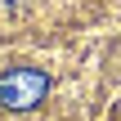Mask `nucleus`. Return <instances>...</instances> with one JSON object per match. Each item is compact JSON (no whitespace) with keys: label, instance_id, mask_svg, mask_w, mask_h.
Returning a JSON list of instances; mask_svg holds the SVG:
<instances>
[{"label":"nucleus","instance_id":"f257e3e1","mask_svg":"<svg viewBox=\"0 0 121 121\" xmlns=\"http://www.w3.org/2000/svg\"><path fill=\"white\" fill-rule=\"evenodd\" d=\"M49 90V76L40 67H9L0 76V103L13 108V112H31Z\"/></svg>","mask_w":121,"mask_h":121}]
</instances>
